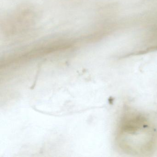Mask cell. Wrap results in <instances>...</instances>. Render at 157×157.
Instances as JSON below:
<instances>
[{
  "instance_id": "cell-1",
  "label": "cell",
  "mask_w": 157,
  "mask_h": 157,
  "mask_svg": "<svg viewBox=\"0 0 157 157\" xmlns=\"http://www.w3.org/2000/svg\"><path fill=\"white\" fill-rule=\"evenodd\" d=\"M116 143L122 152L146 156L152 153L157 145V128L149 115L127 109L120 117Z\"/></svg>"
}]
</instances>
